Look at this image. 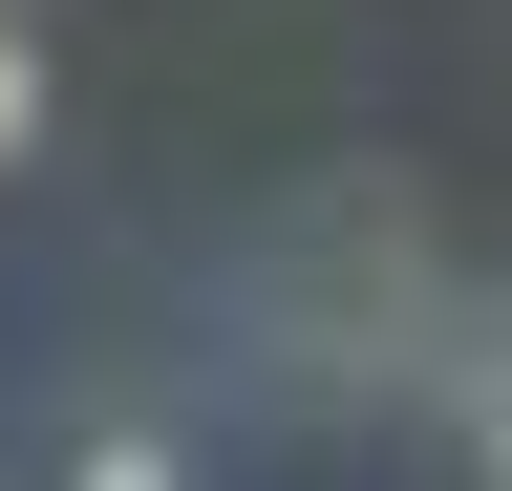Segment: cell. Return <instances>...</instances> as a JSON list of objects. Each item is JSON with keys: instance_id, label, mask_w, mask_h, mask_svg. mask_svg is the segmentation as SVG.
Returning <instances> with one entry per match:
<instances>
[{"instance_id": "4", "label": "cell", "mask_w": 512, "mask_h": 491, "mask_svg": "<svg viewBox=\"0 0 512 491\" xmlns=\"http://www.w3.org/2000/svg\"><path fill=\"white\" fill-rule=\"evenodd\" d=\"M43 150V43H22V0H0V171Z\"/></svg>"}, {"instance_id": "2", "label": "cell", "mask_w": 512, "mask_h": 491, "mask_svg": "<svg viewBox=\"0 0 512 491\" xmlns=\"http://www.w3.org/2000/svg\"><path fill=\"white\" fill-rule=\"evenodd\" d=\"M427 427H448V449L512 491V321H448V363H427Z\"/></svg>"}, {"instance_id": "1", "label": "cell", "mask_w": 512, "mask_h": 491, "mask_svg": "<svg viewBox=\"0 0 512 491\" xmlns=\"http://www.w3.org/2000/svg\"><path fill=\"white\" fill-rule=\"evenodd\" d=\"M256 321H278V363H320V385H427L470 299H448L427 214H406V193L363 171V193H320V214L278 235V278H256Z\"/></svg>"}, {"instance_id": "3", "label": "cell", "mask_w": 512, "mask_h": 491, "mask_svg": "<svg viewBox=\"0 0 512 491\" xmlns=\"http://www.w3.org/2000/svg\"><path fill=\"white\" fill-rule=\"evenodd\" d=\"M64 470H86V491H171L192 449H171V427H150V406H107V427H64Z\"/></svg>"}]
</instances>
